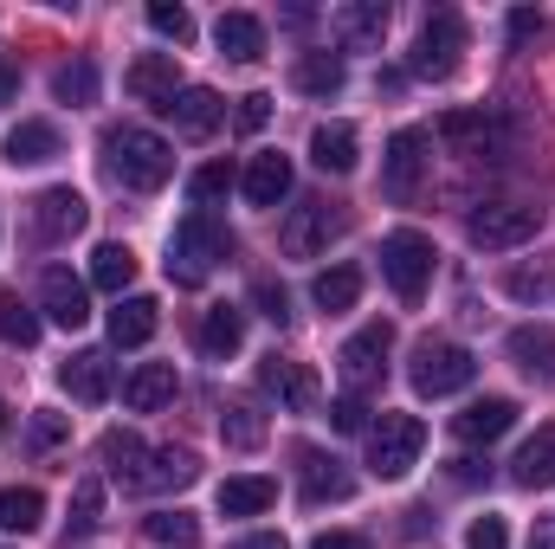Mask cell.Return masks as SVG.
Here are the masks:
<instances>
[{"label":"cell","instance_id":"obj_40","mask_svg":"<svg viewBox=\"0 0 555 549\" xmlns=\"http://www.w3.org/2000/svg\"><path fill=\"white\" fill-rule=\"evenodd\" d=\"M504 291L517 297V304H543L555 291V259H537V266H517V272L504 278Z\"/></svg>","mask_w":555,"mask_h":549},{"label":"cell","instance_id":"obj_29","mask_svg":"<svg viewBox=\"0 0 555 549\" xmlns=\"http://www.w3.org/2000/svg\"><path fill=\"white\" fill-rule=\"evenodd\" d=\"M155 323H162V304H155V297H117V310H111V343H117V349H142V343L155 336Z\"/></svg>","mask_w":555,"mask_h":549},{"label":"cell","instance_id":"obj_46","mask_svg":"<svg viewBox=\"0 0 555 549\" xmlns=\"http://www.w3.org/2000/svg\"><path fill=\"white\" fill-rule=\"evenodd\" d=\"M253 304H259V317H272L278 330L291 323V297H284V284H272V278H259V284H253Z\"/></svg>","mask_w":555,"mask_h":549},{"label":"cell","instance_id":"obj_41","mask_svg":"<svg viewBox=\"0 0 555 549\" xmlns=\"http://www.w3.org/2000/svg\"><path fill=\"white\" fill-rule=\"evenodd\" d=\"M188 194H194V207H201V214H207V207H220V201L233 194V168H227V162H207V168H194Z\"/></svg>","mask_w":555,"mask_h":549},{"label":"cell","instance_id":"obj_20","mask_svg":"<svg viewBox=\"0 0 555 549\" xmlns=\"http://www.w3.org/2000/svg\"><path fill=\"white\" fill-rule=\"evenodd\" d=\"M511 426H517V401H504V395H485V401H472L465 413H452V433L472 439V446H491Z\"/></svg>","mask_w":555,"mask_h":549},{"label":"cell","instance_id":"obj_1","mask_svg":"<svg viewBox=\"0 0 555 549\" xmlns=\"http://www.w3.org/2000/svg\"><path fill=\"white\" fill-rule=\"evenodd\" d=\"M104 168L130 194H155L175 175V149L155 137V130H142V124H117V130H104Z\"/></svg>","mask_w":555,"mask_h":549},{"label":"cell","instance_id":"obj_50","mask_svg":"<svg viewBox=\"0 0 555 549\" xmlns=\"http://www.w3.org/2000/svg\"><path fill=\"white\" fill-rule=\"evenodd\" d=\"M537 26H543V13H530V7H517V13H511V46H524V39H530Z\"/></svg>","mask_w":555,"mask_h":549},{"label":"cell","instance_id":"obj_54","mask_svg":"<svg viewBox=\"0 0 555 549\" xmlns=\"http://www.w3.org/2000/svg\"><path fill=\"white\" fill-rule=\"evenodd\" d=\"M233 549H291L284 537H272V531H259V537H240Z\"/></svg>","mask_w":555,"mask_h":549},{"label":"cell","instance_id":"obj_22","mask_svg":"<svg viewBox=\"0 0 555 549\" xmlns=\"http://www.w3.org/2000/svg\"><path fill=\"white\" fill-rule=\"evenodd\" d=\"M214 46H220V59H233V65H259V59H266V20H253V13H220V20H214Z\"/></svg>","mask_w":555,"mask_h":549},{"label":"cell","instance_id":"obj_49","mask_svg":"<svg viewBox=\"0 0 555 549\" xmlns=\"http://www.w3.org/2000/svg\"><path fill=\"white\" fill-rule=\"evenodd\" d=\"M59 439H65V413L39 408L33 413V446H59Z\"/></svg>","mask_w":555,"mask_h":549},{"label":"cell","instance_id":"obj_8","mask_svg":"<svg viewBox=\"0 0 555 549\" xmlns=\"http://www.w3.org/2000/svg\"><path fill=\"white\" fill-rule=\"evenodd\" d=\"M459 52H465V20H459L452 7L426 13L420 46H414V72L420 78H452V72H459Z\"/></svg>","mask_w":555,"mask_h":549},{"label":"cell","instance_id":"obj_18","mask_svg":"<svg viewBox=\"0 0 555 549\" xmlns=\"http://www.w3.org/2000/svg\"><path fill=\"white\" fill-rule=\"evenodd\" d=\"M0 155H7L13 168H39V162L65 155V137H59V124H46V117H26V124H13V130H7Z\"/></svg>","mask_w":555,"mask_h":549},{"label":"cell","instance_id":"obj_13","mask_svg":"<svg viewBox=\"0 0 555 549\" xmlns=\"http://www.w3.org/2000/svg\"><path fill=\"white\" fill-rule=\"evenodd\" d=\"M330 33H336L343 52H382V39H388V7H382V0H349V7L330 13Z\"/></svg>","mask_w":555,"mask_h":549},{"label":"cell","instance_id":"obj_45","mask_svg":"<svg viewBox=\"0 0 555 549\" xmlns=\"http://www.w3.org/2000/svg\"><path fill=\"white\" fill-rule=\"evenodd\" d=\"M465 549H511V531H504V518H498V511L472 518V531H465Z\"/></svg>","mask_w":555,"mask_h":549},{"label":"cell","instance_id":"obj_11","mask_svg":"<svg viewBox=\"0 0 555 549\" xmlns=\"http://www.w3.org/2000/svg\"><path fill=\"white\" fill-rule=\"evenodd\" d=\"M336 227H343V220L330 214V201H297L291 220H284V233H278V246H284V259H317Z\"/></svg>","mask_w":555,"mask_h":549},{"label":"cell","instance_id":"obj_10","mask_svg":"<svg viewBox=\"0 0 555 549\" xmlns=\"http://www.w3.org/2000/svg\"><path fill=\"white\" fill-rule=\"evenodd\" d=\"M85 220H91V207H85L78 188H46V194L33 201V240H39V246H59V240H72V233H85Z\"/></svg>","mask_w":555,"mask_h":549},{"label":"cell","instance_id":"obj_17","mask_svg":"<svg viewBox=\"0 0 555 549\" xmlns=\"http://www.w3.org/2000/svg\"><path fill=\"white\" fill-rule=\"evenodd\" d=\"M59 388L72 395V401H111V388H117V375H111V356L104 349H78L65 369H59Z\"/></svg>","mask_w":555,"mask_h":549},{"label":"cell","instance_id":"obj_28","mask_svg":"<svg viewBox=\"0 0 555 549\" xmlns=\"http://www.w3.org/2000/svg\"><path fill=\"white\" fill-rule=\"evenodd\" d=\"M362 137H356V124H317V137H310V162L323 168V175H349L362 155Z\"/></svg>","mask_w":555,"mask_h":549},{"label":"cell","instance_id":"obj_52","mask_svg":"<svg viewBox=\"0 0 555 549\" xmlns=\"http://www.w3.org/2000/svg\"><path fill=\"white\" fill-rule=\"evenodd\" d=\"M452 478H459V485H478V478H491V465H478V459H452Z\"/></svg>","mask_w":555,"mask_h":549},{"label":"cell","instance_id":"obj_30","mask_svg":"<svg viewBox=\"0 0 555 549\" xmlns=\"http://www.w3.org/2000/svg\"><path fill=\"white\" fill-rule=\"evenodd\" d=\"M246 201L253 207H278L284 194H291V155H278V149H266V155H253V168H246Z\"/></svg>","mask_w":555,"mask_h":549},{"label":"cell","instance_id":"obj_6","mask_svg":"<svg viewBox=\"0 0 555 549\" xmlns=\"http://www.w3.org/2000/svg\"><path fill=\"white\" fill-rule=\"evenodd\" d=\"M433 259H439V253H433V240H426L420 227H395V233L382 240V278H388L408 304L433 284Z\"/></svg>","mask_w":555,"mask_h":549},{"label":"cell","instance_id":"obj_56","mask_svg":"<svg viewBox=\"0 0 555 549\" xmlns=\"http://www.w3.org/2000/svg\"><path fill=\"white\" fill-rule=\"evenodd\" d=\"M0 426H7V401H0Z\"/></svg>","mask_w":555,"mask_h":549},{"label":"cell","instance_id":"obj_47","mask_svg":"<svg viewBox=\"0 0 555 549\" xmlns=\"http://www.w3.org/2000/svg\"><path fill=\"white\" fill-rule=\"evenodd\" d=\"M330 426H336V433H369V401L336 395V401H330Z\"/></svg>","mask_w":555,"mask_h":549},{"label":"cell","instance_id":"obj_38","mask_svg":"<svg viewBox=\"0 0 555 549\" xmlns=\"http://www.w3.org/2000/svg\"><path fill=\"white\" fill-rule=\"evenodd\" d=\"M104 524V478H78L72 491V518H65V537H91Z\"/></svg>","mask_w":555,"mask_h":549},{"label":"cell","instance_id":"obj_25","mask_svg":"<svg viewBox=\"0 0 555 549\" xmlns=\"http://www.w3.org/2000/svg\"><path fill=\"white\" fill-rule=\"evenodd\" d=\"M498 117H485V111H446L439 117V142H452L459 155H485V149H498Z\"/></svg>","mask_w":555,"mask_h":549},{"label":"cell","instance_id":"obj_7","mask_svg":"<svg viewBox=\"0 0 555 549\" xmlns=\"http://www.w3.org/2000/svg\"><path fill=\"white\" fill-rule=\"evenodd\" d=\"M388 343H395V330H388V323H369V330H356V336L343 343V356H336V375H343V388H349L356 401L382 388V369H388Z\"/></svg>","mask_w":555,"mask_h":549},{"label":"cell","instance_id":"obj_5","mask_svg":"<svg viewBox=\"0 0 555 549\" xmlns=\"http://www.w3.org/2000/svg\"><path fill=\"white\" fill-rule=\"evenodd\" d=\"M465 233L485 253H511V246H524V240L543 233V207H530V201H491V207H478L465 220Z\"/></svg>","mask_w":555,"mask_h":549},{"label":"cell","instance_id":"obj_51","mask_svg":"<svg viewBox=\"0 0 555 549\" xmlns=\"http://www.w3.org/2000/svg\"><path fill=\"white\" fill-rule=\"evenodd\" d=\"M310 549H369V537H356V531H323Z\"/></svg>","mask_w":555,"mask_h":549},{"label":"cell","instance_id":"obj_23","mask_svg":"<svg viewBox=\"0 0 555 549\" xmlns=\"http://www.w3.org/2000/svg\"><path fill=\"white\" fill-rule=\"evenodd\" d=\"M175 362H137L130 375H124V408H137V413H155V408H168L175 401Z\"/></svg>","mask_w":555,"mask_h":549},{"label":"cell","instance_id":"obj_16","mask_svg":"<svg viewBox=\"0 0 555 549\" xmlns=\"http://www.w3.org/2000/svg\"><path fill=\"white\" fill-rule=\"evenodd\" d=\"M259 388H266L284 413H304L317 401V375H310L304 362H291V356H266V362H259Z\"/></svg>","mask_w":555,"mask_h":549},{"label":"cell","instance_id":"obj_12","mask_svg":"<svg viewBox=\"0 0 555 549\" xmlns=\"http://www.w3.org/2000/svg\"><path fill=\"white\" fill-rule=\"evenodd\" d=\"M39 310H46L59 330H85V323H91V291H85V278H72L65 266H46V278H39Z\"/></svg>","mask_w":555,"mask_h":549},{"label":"cell","instance_id":"obj_14","mask_svg":"<svg viewBox=\"0 0 555 549\" xmlns=\"http://www.w3.org/2000/svg\"><path fill=\"white\" fill-rule=\"evenodd\" d=\"M297 478H304V505H310V511L356 498V478L343 472V459H330V452H317V446H297Z\"/></svg>","mask_w":555,"mask_h":549},{"label":"cell","instance_id":"obj_9","mask_svg":"<svg viewBox=\"0 0 555 549\" xmlns=\"http://www.w3.org/2000/svg\"><path fill=\"white\" fill-rule=\"evenodd\" d=\"M426 149H433V137L414 130V124L388 137V155H382V194H388V201H414L420 194V175H426V162H433Z\"/></svg>","mask_w":555,"mask_h":549},{"label":"cell","instance_id":"obj_3","mask_svg":"<svg viewBox=\"0 0 555 549\" xmlns=\"http://www.w3.org/2000/svg\"><path fill=\"white\" fill-rule=\"evenodd\" d=\"M472 375H478V356H472L465 343H446V336H420V343H414L408 382H414L426 401H439V395H459V388H472Z\"/></svg>","mask_w":555,"mask_h":549},{"label":"cell","instance_id":"obj_36","mask_svg":"<svg viewBox=\"0 0 555 549\" xmlns=\"http://www.w3.org/2000/svg\"><path fill=\"white\" fill-rule=\"evenodd\" d=\"M39 518H46V498H39L33 485H7V491H0V531L26 537V531H39Z\"/></svg>","mask_w":555,"mask_h":549},{"label":"cell","instance_id":"obj_19","mask_svg":"<svg viewBox=\"0 0 555 549\" xmlns=\"http://www.w3.org/2000/svg\"><path fill=\"white\" fill-rule=\"evenodd\" d=\"M124 85H130V98L137 104H168L175 91H181V65H175V52H149V59H137L130 72H124Z\"/></svg>","mask_w":555,"mask_h":549},{"label":"cell","instance_id":"obj_34","mask_svg":"<svg viewBox=\"0 0 555 549\" xmlns=\"http://www.w3.org/2000/svg\"><path fill=\"white\" fill-rule=\"evenodd\" d=\"M91 284L111 291V297H124V291L137 284V253H130L124 240H104V246L91 253Z\"/></svg>","mask_w":555,"mask_h":549},{"label":"cell","instance_id":"obj_31","mask_svg":"<svg viewBox=\"0 0 555 549\" xmlns=\"http://www.w3.org/2000/svg\"><path fill=\"white\" fill-rule=\"evenodd\" d=\"M291 85H297L304 98H336V91L349 85V65H343L336 52H304V59L291 65Z\"/></svg>","mask_w":555,"mask_h":549},{"label":"cell","instance_id":"obj_48","mask_svg":"<svg viewBox=\"0 0 555 549\" xmlns=\"http://www.w3.org/2000/svg\"><path fill=\"white\" fill-rule=\"evenodd\" d=\"M266 124H272V98H266V91L240 98V130H266Z\"/></svg>","mask_w":555,"mask_h":549},{"label":"cell","instance_id":"obj_21","mask_svg":"<svg viewBox=\"0 0 555 549\" xmlns=\"http://www.w3.org/2000/svg\"><path fill=\"white\" fill-rule=\"evenodd\" d=\"M511 362H517L530 382L555 388V330L550 323H517V330H511Z\"/></svg>","mask_w":555,"mask_h":549},{"label":"cell","instance_id":"obj_2","mask_svg":"<svg viewBox=\"0 0 555 549\" xmlns=\"http://www.w3.org/2000/svg\"><path fill=\"white\" fill-rule=\"evenodd\" d=\"M227 253H233V233H227L214 214H188V220L175 227V240H168V278H175V284H201Z\"/></svg>","mask_w":555,"mask_h":549},{"label":"cell","instance_id":"obj_4","mask_svg":"<svg viewBox=\"0 0 555 549\" xmlns=\"http://www.w3.org/2000/svg\"><path fill=\"white\" fill-rule=\"evenodd\" d=\"M420 446H426V420H414V413H382L369 426V472L375 478H408L420 465Z\"/></svg>","mask_w":555,"mask_h":549},{"label":"cell","instance_id":"obj_44","mask_svg":"<svg viewBox=\"0 0 555 549\" xmlns=\"http://www.w3.org/2000/svg\"><path fill=\"white\" fill-rule=\"evenodd\" d=\"M149 26H155L162 39H175V46H188V39H194V20H188V7H168V0H155V7H149Z\"/></svg>","mask_w":555,"mask_h":549},{"label":"cell","instance_id":"obj_53","mask_svg":"<svg viewBox=\"0 0 555 549\" xmlns=\"http://www.w3.org/2000/svg\"><path fill=\"white\" fill-rule=\"evenodd\" d=\"M530 549H555V518H537V531H530Z\"/></svg>","mask_w":555,"mask_h":549},{"label":"cell","instance_id":"obj_32","mask_svg":"<svg viewBox=\"0 0 555 549\" xmlns=\"http://www.w3.org/2000/svg\"><path fill=\"white\" fill-rule=\"evenodd\" d=\"M511 478L517 485H555V426H537L524 446H517V459H511Z\"/></svg>","mask_w":555,"mask_h":549},{"label":"cell","instance_id":"obj_15","mask_svg":"<svg viewBox=\"0 0 555 549\" xmlns=\"http://www.w3.org/2000/svg\"><path fill=\"white\" fill-rule=\"evenodd\" d=\"M162 117H168V124H175L181 137L201 142V137H214V130L227 124V104H220V98H214L207 85H181V91H175V98L162 104Z\"/></svg>","mask_w":555,"mask_h":549},{"label":"cell","instance_id":"obj_27","mask_svg":"<svg viewBox=\"0 0 555 549\" xmlns=\"http://www.w3.org/2000/svg\"><path fill=\"white\" fill-rule=\"evenodd\" d=\"M194 478H201V459L188 446H155L149 472H142V491H188Z\"/></svg>","mask_w":555,"mask_h":549},{"label":"cell","instance_id":"obj_39","mask_svg":"<svg viewBox=\"0 0 555 549\" xmlns=\"http://www.w3.org/2000/svg\"><path fill=\"white\" fill-rule=\"evenodd\" d=\"M52 98H59V104H91V98H98V65H91V59L59 65V72H52Z\"/></svg>","mask_w":555,"mask_h":549},{"label":"cell","instance_id":"obj_33","mask_svg":"<svg viewBox=\"0 0 555 549\" xmlns=\"http://www.w3.org/2000/svg\"><path fill=\"white\" fill-rule=\"evenodd\" d=\"M272 505H278V478H266V472H246V478H227L220 485V511L227 518H259Z\"/></svg>","mask_w":555,"mask_h":549},{"label":"cell","instance_id":"obj_55","mask_svg":"<svg viewBox=\"0 0 555 549\" xmlns=\"http://www.w3.org/2000/svg\"><path fill=\"white\" fill-rule=\"evenodd\" d=\"M13 91H20V78H13V65L0 59V104H13Z\"/></svg>","mask_w":555,"mask_h":549},{"label":"cell","instance_id":"obj_35","mask_svg":"<svg viewBox=\"0 0 555 549\" xmlns=\"http://www.w3.org/2000/svg\"><path fill=\"white\" fill-rule=\"evenodd\" d=\"M220 439H227L233 452H259V446H266V413L246 408V401H227V413H220Z\"/></svg>","mask_w":555,"mask_h":549},{"label":"cell","instance_id":"obj_26","mask_svg":"<svg viewBox=\"0 0 555 549\" xmlns=\"http://www.w3.org/2000/svg\"><path fill=\"white\" fill-rule=\"evenodd\" d=\"M240 343H246V310L214 304V310L201 317V356H207V362H227V356H240Z\"/></svg>","mask_w":555,"mask_h":549},{"label":"cell","instance_id":"obj_43","mask_svg":"<svg viewBox=\"0 0 555 549\" xmlns=\"http://www.w3.org/2000/svg\"><path fill=\"white\" fill-rule=\"evenodd\" d=\"M0 336L20 343V349H33V343H39V317H33L20 297H0Z\"/></svg>","mask_w":555,"mask_h":549},{"label":"cell","instance_id":"obj_42","mask_svg":"<svg viewBox=\"0 0 555 549\" xmlns=\"http://www.w3.org/2000/svg\"><path fill=\"white\" fill-rule=\"evenodd\" d=\"M149 537H155V544L188 549L194 537H201V518H194V511H155V518H149Z\"/></svg>","mask_w":555,"mask_h":549},{"label":"cell","instance_id":"obj_37","mask_svg":"<svg viewBox=\"0 0 555 549\" xmlns=\"http://www.w3.org/2000/svg\"><path fill=\"white\" fill-rule=\"evenodd\" d=\"M310 297H317V310H349L362 297V272L356 266H330V272H317Z\"/></svg>","mask_w":555,"mask_h":549},{"label":"cell","instance_id":"obj_24","mask_svg":"<svg viewBox=\"0 0 555 549\" xmlns=\"http://www.w3.org/2000/svg\"><path fill=\"white\" fill-rule=\"evenodd\" d=\"M98 452H104V472H111L117 485L142 491V472H149V446H142V433H130V426H111Z\"/></svg>","mask_w":555,"mask_h":549}]
</instances>
